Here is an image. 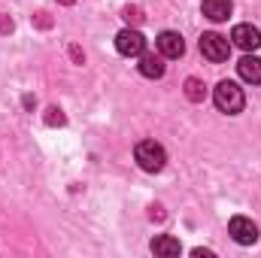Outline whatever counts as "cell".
Listing matches in <instances>:
<instances>
[{
    "mask_svg": "<svg viewBox=\"0 0 261 258\" xmlns=\"http://www.w3.org/2000/svg\"><path fill=\"white\" fill-rule=\"evenodd\" d=\"M213 104L219 107V113H228V116H237L243 107H246V97H243V88L231 79H222L216 88H213Z\"/></svg>",
    "mask_w": 261,
    "mask_h": 258,
    "instance_id": "1",
    "label": "cell"
},
{
    "mask_svg": "<svg viewBox=\"0 0 261 258\" xmlns=\"http://www.w3.org/2000/svg\"><path fill=\"white\" fill-rule=\"evenodd\" d=\"M134 158H137V164H140L146 173H158V170H164V164H167V152H164V146L155 143V140H140V143L134 146Z\"/></svg>",
    "mask_w": 261,
    "mask_h": 258,
    "instance_id": "2",
    "label": "cell"
},
{
    "mask_svg": "<svg viewBox=\"0 0 261 258\" xmlns=\"http://www.w3.org/2000/svg\"><path fill=\"white\" fill-rule=\"evenodd\" d=\"M200 52H203L206 61L222 64V61H228V55H231V43H228V37H222V34H216V31H206V34L200 37Z\"/></svg>",
    "mask_w": 261,
    "mask_h": 258,
    "instance_id": "3",
    "label": "cell"
},
{
    "mask_svg": "<svg viewBox=\"0 0 261 258\" xmlns=\"http://www.w3.org/2000/svg\"><path fill=\"white\" fill-rule=\"evenodd\" d=\"M116 49H119V55H125V58H140V55L146 52V37H143L137 28H125V31L116 34Z\"/></svg>",
    "mask_w": 261,
    "mask_h": 258,
    "instance_id": "4",
    "label": "cell"
},
{
    "mask_svg": "<svg viewBox=\"0 0 261 258\" xmlns=\"http://www.w3.org/2000/svg\"><path fill=\"white\" fill-rule=\"evenodd\" d=\"M228 234H231L240 246H252V243L258 240V225H255L252 219H246V216H234L231 225H228Z\"/></svg>",
    "mask_w": 261,
    "mask_h": 258,
    "instance_id": "5",
    "label": "cell"
},
{
    "mask_svg": "<svg viewBox=\"0 0 261 258\" xmlns=\"http://www.w3.org/2000/svg\"><path fill=\"white\" fill-rule=\"evenodd\" d=\"M155 46H158V55L161 58H182L186 55V40L176 31H161L158 40H155Z\"/></svg>",
    "mask_w": 261,
    "mask_h": 258,
    "instance_id": "6",
    "label": "cell"
},
{
    "mask_svg": "<svg viewBox=\"0 0 261 258\" xmlns=\"http://www.w3.org/2000/svg\"><path fill=\"white\" fill-rule=\"evenodd\" d=\"M231 43H234L237 49H243V52H255L261 46V31L255 24H237V28L231 31Z\"/></svg>",
    "mask_w": 261,
    "mask_h": 258,
    "instance_id": "7",
    "label": "cell"
},
{
    "mask_svg": "<svg viewBox=\"0 0 261 258\" xmlns=\"http://www.w3.org/2000/svg\"><path fill=\"white\" fill-rule=\"evenodd\" d=\"M137 67H140V73H143L146 79H161V76H164V58H161V55H155V52H152V55H146V52H143Z\"/></svg>",
    "mask_w": 261,
    "mask_h": 258,
    "instance_id": "8",
    "label": "cell"
},
{
    "mask_svg": "<svg viewBox=\"0 0 261 258\" xmlns=\"http://www.w3.org/2000/svg\"><path fill=\"white\" fill-rule=\"evenodd\" d=\"M237 73H240V79H243V82H252V85H258V82H261V58H255V55H246V58H240Z\"/></svg>",
    "mask_w": 261,
    "mask_h": 258,
    "instance_id": "9",
    "label": "cell"
},
{
    "mask_svg": "<svg viewBox=\"0 0 261 258\" xmlns=\"http://www.w3.org/2000/svg\"><path fill=\"white\" fill-rule=\"evenodd\" d=\"M200 9L210 21H225L231 15V0H203Z\"/></svg>",
    "mask_w": 261,
    "mask_h": 258,
    "instance_id": "10",
    "label": "cell"
},
{
    "mask_svg": "<svg viewBox=\"0 0 261 258\" xmlns=\"http://www.w3.org/2000/svg\"><path fill=\"white\" fill-rule=\"evenodd\" d=\"M152 252H155V255H179V252H182V246H179V240H176V237L161 234V237H155V240H152Z\"/></svg>",
    "mask_w": 261,
    "mask_h": 258,
    "instance_id": "11",
    "label": "cell"
},
{
    "mask_svg": "<svg viewBox=\"0 0 261 258\" xmlns=\"http://www.w3.org/2000/svg\"><path fill=\"white\" fill-rule=\"evenodd\" d=\"M186 97L195 100V104H200V100L206 97V88H203L200 79H186Z\"/></svg>",
    "mask_w": 261,
    "mask_h": 258,
    "instance_id": "12",
    "label": "cell"
},
{
    "mask_svg": "<svg viewBox=\"0 0 261 258\" xmlns=\"http://www.w3.org/2000/svg\"><path fill=\"white\" fill-rule=\"evenodd\" d=\"M125 18H128V21H134V24H137V21H140L143 15H140V9H137V6H125Z\"/></svg>",
    "mask_w": 261,
    "mask_h": 258,
    "instance_id": "13",
    "label": "cell"
},
{
    "mask_svg": "<svg viewBox=\"0 0 261 258\" xmlns=\"http://www.w3.org/2000/svg\"><path fill=\"white\" fill-rule=\"evenodd\" d=\"M55 122H58V125H64V116H61V110H55V107H52V110H49V125H55Z\"/></svg>",
    "mask_w": 261,
    "mask_h": 258,
    "instance_id": "14",
    "label": "cell"
},
{
    "mask_svg": "<svg viewBox=\"0 0 261 258\" xmlns=\"http://www.w3.org/2000/svg\"><path fill=\"white\" fill-rule=\"evenodd\" d=\"M58 3H67V6H70V3H76V0H58Z\"/></svg>",
    "mask_w": 261,
    "mask_h": 258,
    "instance_id": "15",
    "label": "cell"
}]
</instances>
